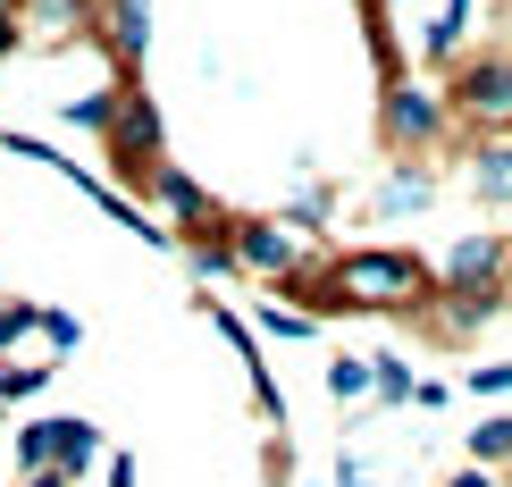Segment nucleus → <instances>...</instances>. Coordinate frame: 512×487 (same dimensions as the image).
I'll list each match as a JSON object with an SVG mask.
<instances>
[{
	"label": "nucleus",
	"mask_w": 512,
	"mask_h": 487,
	"mask_svg": "<svg viewBox=\"0 0 512 487\" xmlns=\"http://www.w3.org/2000/svg\"><path fill=\"white\" fill-rule=\"evenodd\" d=\"M9 9H17V0H0V17H9Z\"/></svg>",
	"instance_id": "obj_22"
},
{
	"label": "nucleus",
	"mask_w": 512,
	"mask_h": 487,
	"mask_svg": "<svg viewBox=\"0 0 512 487\" xmlns=\"http://www.w3.org/2000/svg\"><path fill=\"white\" fill-rule=\"evenodd\" d=\"M471 462H479V471H496V462H512V420H504V412L471 429Z\"/></svg>",
	"instance_id": "obj_10"
},
{
	"label": "nucleus",
	"mask_w": 512,
	"mask_h": 487,
	"mask_svg": "<svg viewBox=\"0 0 512 487\" xmlns=\"http://www.w3.org/2000/svg\"><path fill=\"white\" fill-rule=\"evenodd\" d=\"M445 118H454V110H445L437 84H395V93H387V143H395V152H429V143L445 135Z\"/></svg>",
	"instance_id": "obj_5"
},
{
	"label": "nucleus",
	"mask_w": 512,
	"mask_h": 487,
	"mask_svg": "<svg viewBox=\"0 0 512 487\" xmlns=\"http://www.w3.org/2000/svg\"><path fill=\"white\" fill-rule=\"evenodd\" d=\"M101 487H135V454H110V462H101Z\"/></svg>",
	"instance_id": "obj_19"
},
{
	"label": "nucleus",
	"mask_w": 512,
	"mask_h": 487,
	"mask_svg": "<svg viewBox=\"0 0 512 487\" xmlns=\"http://www.w3.org/2000/svg\"><path fill=\"white\" fill-rule=\"evenodd\" d=\"M328 294L345 311H429L437 278L412 252H336L328 261Z\"/></svg>",
	"instance_id": "obj_1"
},
{
	"label": "nucleus",
	"mask_w": 512,
	"mask_h": 487,
	"mask_svg": "<svg viewBox=\"0 0 512 487\" xmlns=\"http://www.w3.org/2000/svg\"><path fill=\"white\" fill-rule=\"evenodd\" d=\"M420 202H429V168H395L378 185V210H420Z\"/></svg>",
	"instance_id": "obj_11"
},
{
	"label": "nucleus",
	"mask_w": 512,
	"mask_h": 487,
	"mask_svg": "<svg viewBox=\"0 0 512 487\" xmlns=\"http://www.w3.org/2000/svg\"><path fill=\"white\" fill-rule=\"evenodd\" d=\"M471 185L487 202H512V135H487L479 143V160H471Z\"/></svg>",
	"instance_id": "obj_7"
},
{
	"label": "nucleus",
	"mask_w": 512,
	"mask_h": 487,
	"mask_svg": "<svg viewBox=\"0 0 512 487\" xmlns=\"http://www.w3.org/2000/svg\"><path fill=\"white\" fill-rule=\"evenodd\" d=\"M412 387H420L412 362H395V353H370V395H378V404H412Z\"/></svg>",
	"instance_id": "obj_8"
},
{
	"label": "nucleus",
	"mask_w": 512,
	"mask_h": 487,
	"mask_svg": "<svg viewBox=\"0 0 512 487\" xmlns=\"http://www.w3.org/2000/svg\"><path fill=\"white\" fill-rule=\"evenodd\" d=\"M261 328L269 336H311L319 320H311V311H294V303H261Z\"/></svg>",
	"instance_id": "obj_16"
},
{
	"label": "nucleus",
	"mask_w": 512,
	"mask_h": 487,
	"mask_svg": "<svg viewBox=\"0 0 512 487\" xmlns=\"http://www.w3.org/2000/svg\"><path fill=\"white\" fill-rule=\"evenodd\" d=\"M445 110L487 126V135H504L512 126V51H471L454 68V84H445Z\"/></svg>",
	"instance_id": "obj_2"
},
{
	"label": "nucleus",
	"mask_w": 512,
	"mask_h": 487,
	"mask_svg": "<svg viewBox=\"0 0 512 487\" xmlns=\"http://www.w3.org/2000/svg\"><path fill=\"white\" fill-rule=\"evenodd\" d=\"M51 370L59 362H0V404H26V395L51 387Z\"/></svg>",
	"instance_id": "obj_9"
},
{
	"label": "nucleus",
	"mask_w": 512,
	"mask_h": 487,
	"mask_svg": "<svg viewBox=\"0 0 512 487\" xmlns=\"http://www.w3.org/2000/svg\"><path fill=\"white\" fill-rule=\"evenodd\" d=\"M471 395H512V362H479L471 370Z\"/></svg>",
	"instance_id": "obj_17"
},
{
	"label": "nucleus",
	"mask_w": 512,
	"mask_h": 487,
	"mask_svg": "<svg viewBox=\"0 0 512 487\" xmlns=\"http://www.w3.org/2000/svg\"><path fill=\"white\" fill-rule=\"evenodd\" d=\"M34 328H42V311H34V303H0V362H9V353L26 345Z\"/></svg>",
	"instance_id": "obj_13"
},
{
	"label": "nucleus",
	"mask_w": 512,
	"mask_h": 487,
	"mask_svg": "<svg viewBox=\"0 0 512 487\" xmlns=\"http://www.w3.org/2000/svg\"><path fill=\"white\" fill-rule=\"evenodd\" d=\"M17 487H68V479H59V471H26V479H17Z\"/></svg>",
	"instance_id": "obj_21"
},
{
	"label": "nucleus",
	"mask_w": 512,
	"mask_h": 487,
	"mask_svg": "<svg viewBox=\"0 0 512 487\" xmlns=\"http://www.w3.org/2000/svg\"><path fill=\"white\" fill-rule=\"evenodd\" d=\"M101 135H110V160H118V177L152 185V168H160V152H168V135H160V110H152V93H135V84H126Z\"/></svg>",
	"instance_id": "obj_3"
},
{
	"label": "nucleus",
	"mask_w": 512,
	"mask_h": 487,
	"mask_svg": "<svg viewBox=\"0 0 512 487\" xmlns=\"http://www.w3.org/2000/svg\"><path fill=\"white\" fill-rule=\"evenodd\" d=\"M445 487H496V471H479V462H471V471H454Z\"/></svg>",
	"instance_id": "obj_20"
},
{
	"label": "nucleus",
	"mask_w": 512,
	"mask_h": 487,
	"mask_svg": "<svg viewBox=\"0 0 512 487\" xmlns=\"http://www.w3.org/2000/svg\"><path fill=\"white\" fill-rule=\"evenodd\" d=\"M227 261L244 269V278H286V269H303L311 252H303V236H294L286 219H227Z\"/></svg>",
	"instance_id": "obj_4"
},
{
	"label": "nucleus",
	"mask_w": 512,
	"mask_h": 487,
	"mask_svg": "<svg viewBox=\"0 0 512 487\" xmlns=\"http://www.w3.org/2000/svg\"><path fill=\"white\" fill-rule=\"evenodd\" d=\"M17 462H26V471H51V420H26V429H17Z\"/></svg>",
	"instance_id": "obj_15"
},
{
	"label": "nucleus",
	"mask_w": 512,
	"mask_h": 487,
	"mask_svg": "<svg viewBox=\"0 0 512 487\" xmlns=\"http://www.w3.org/2000/svg\"><path fill=\"white\" fill-rule=\"evenodd\" d=\"M34 336H51V345H59V353H68V345H76V336H84V328L68 320V311H42V328H34Z\"/></svg>",
	"instance_id": "obj_18"
},
{
	"label": "nucleus",
	"mask_w": 512,
	"mask_h": 487,
	"mask_svg": "<svg viewBox=\"0 0 512 487\" xmlns=\"http://www.w3.org/2000/svg\"><path fill=\"white\" fill-rule=\"evenodd\" d=\"M328 395L361 404V395H370V353H336V362H328Z\"/></svg>",
	"instance_id": "obj_12"
},
{
	"label": "nucleus",
	"mask_w": 512,
	"mask_h": 487,
	"mask_svg": "<svg viewBox=\"0 0 512 487\" xmlns=\"http://www.w3.org/2000/svg\"><path fill=\"white\" fill-rule=\"evenodd\" d=\"M101 462H110V454H101V429H93V420H51V471L59 479H84V471H101Z\"/></svg>",
	"instance_id": "obj_6"
},
{
	"label": "nucleus",
	"mask_w": 512,
	"mask_h": 487,
	"mask_svg": "<svg viewBox=\"0 0 512 487\" xmlns=\"http://www.w3.org/2000/svg\"><path fill=\"white\" fill-rule=\"evenodd\" d=\"M34 17H42L34 34H51V42H59V34H76V26H84V0H34Z\"/></svg>",
	"instance_id": "obj_14"
}]
</instances>
